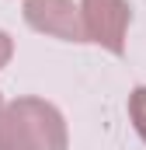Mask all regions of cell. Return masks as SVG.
I'll return each instance as SVG.
<instances>
[{"label":"cell","mask_w":146,"mask_h":150,"mask_svg":"<svg viewBox=\"0 0 146 150\" xmlns=\"http://www.w3.org/2000/svg\"><path fill=\"white\" fill-rule=\"evenodd\" d=\"M4 150H70L63 112L45 98H14L0 108Z\"/></svg>","instance_id":"cell-1"},{"label":"cell","mask_w":146,"mask_h":150,"mask_svg":"<svg viewBox=\"0 0 146 150\" xmlns=\"http://www.w3.org/2000/svg\"><path fill=\"white\" fill-rule=\"evenodd\" d=\"M25 21L42 35L63 42H87L80 7L73 0H25Z\"/></svg>","instance_id":"cell-3"},{"label":"cell","mask_w":146,"mask_h":150,"mask_svg":"<svg viewBox=\"0 0 146 150\" xmlns=\"http://www.w3.org/2000/svg\"><path fill=\"white\" fill-rule=\"evenodd\" d=\"M80 21L87 42L105 45L108 52H125V35L132 25V7L129 0H80Z\"/></svg>","instance_id":"cell-2"},{"label":"cell","mask_w":146,"mask_h":150,"mask_svg":"<svg viewBox=\"0 0 146 150\" xmlns=\"http://www.w3.org/2000/svg\"><path fill=\"white\" fill-rule=\"evenodd\" d=\"M0 108H4V98H0Z\"/></svg>","instance_id":"cell-6"},{"label":"cell","mask_w":146,"mask_h":150,"mask_svg":"<svg viewBox=\"0 0 146 150\" xmlns=\"http://www.w3.org/2000/svg\"><path fill=\"white\" fill-rule=\"evenodd\" d=\"M11 56H14V42H11V35L0 28V70L11 63Z\"/></svg>","instance_id":"cell-5"},{"label":"cell","mask_w":146,"mask_h":150,"mask_svg":"<svg viewBox=\"0 0 146 150\" xmlns=\"http://www.w3.org/2000/svg\"><path fill=\"white\" fill-rule=\"evenodd\" d=\"M129 119H132L136 133L143 136V143H146V84L129 94Z\"/></svg>","instance_id":"cell-4"},{"label":"cell","mask_w":146,"mask_h":150,"mask_svg":"<svg viewBox=\"0 0 146 150\" xmlns=\"http://www.w3.org/2000/svg\"><path fill=\"white\" fill-rule=\"evenodd\" d=\"M0 150H4V147H0Z\"/></svg>","instance_id":"cell-7"}]
</instances>
